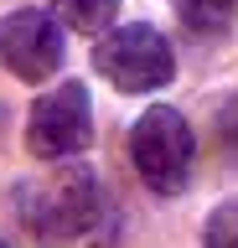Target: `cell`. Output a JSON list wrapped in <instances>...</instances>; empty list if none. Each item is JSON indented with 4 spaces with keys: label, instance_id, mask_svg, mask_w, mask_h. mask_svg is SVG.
Instances as JSON below:
<instances>
[{
    "label": "cell",
    "instance_id": "6da1fadb",
    "mask_svg": "<svg viewBox=\"0 0 238 248\" xmlns=\"http://www.w3.org/2000/svg\"><path fill=\"white\" fill-rule=\"evenodd\" d=\"M52 170H36L16 186V212L36 238H78L98 222V176L83 160H47Z\"/></svg>",
    "mask_w": 238,
    "mask_h": 248
},
{
    "label": "cell",
    "instance_id": "7a4b0ae2",
    "mask_svg": "<svg viewBox=\"0 0 238 248\" xmlns=\"http://www.w3.org/2000/svg\"><path fill=\"white\" fill-rule=\"evenodd\" d=\"M129 160L156 197H181L191 181V160H197V135L187 114L171 104H150L129 129Z\"/></svg>",
    "mask_w": 238,
    "mask_h": 248
},
{
    "label": "cell",
    "instance_id": "3957f363",
    "mask_svg": "<svg viewBox=\"0 0 238 248\" xmlns=\"http://www.w3.org/2000/svg\"><path fill=\"white\" fill-rule=\"evenodd\" d=\"M94 73L119 93H156L176 78V57H171V42L150 21H129V26L98 31Z\"/></svg>",
    "mask_w": 238,
    "mask_h": 248
},
{
    "label": "cell",
    "instance_id": "277c9868",
    "mask_svg": "<svg viewBox=\"0 0 238 248\" xmlns=\"http://www.w3.org/2000/svg\"><path fill=\"white\" fill-rule=\"evenodd\" d=\"M94 145V98L83 83H57L26 114V150L36 160H67Z\"/></svg>",
    "mask_w": 238,
    "mask_h": 248
},
{
    "label": "cell",
    "instance_id": "5b68a950",
    "mask_svg": "<svg viewBox=\"0 0 238 248\" xmlns=\"http://www.w3.org/2000/svg\"><path fill=\"white\" fill-rule=\"evenodd\" d=\"M63 16L47 11H11L0 16V67L16 73L21 83H52L63 67Z\"/></svg>",
    "mask_w": 238,
    "mask_h": 248
},
{
    "label": "cell",
    "instance_id": "8992f818",
    "mask_svg": "<svg viewBox=\"0 0 238 248\" xmlns=\"http://www.w3.org/2000/svg\"><path fill=\"white\" fill-rule=\"evenodd\" d=\"M171 11L191 36H222L238 16V0H171Z\"/></svg>",
    "mask_w": 238,
    "mask_h": 248
},
{
    "label": "cell",
    "instance_id": "52a82bcc",
    "mask_svg": "<svg viewBox=\"0 0 238 248\" xmlns=\"http://www.w3.org/2000/svg\"><path fill=\"white\" fill-rule=\"evenodd\" d=\"M57 16H63V26L83 31V36H98V31L114 26L119 0H57Z\"/></svg>",
    "mask_w": 238,
    "mask_h": 248
},
{
    "label": "cell",
    "instance_id": "ba28073f",
    "mask_svg": "<svg viewBox=\"0 0 238 248\" xmlns=\"http://www.w3.org/2000/svg\"><path fill=\"white\" fill-rule=\"evenodd\" d=\"M202 238H207V243H218V248H238V197H228L218 212L207 217Z\"/></svg>",
    "mask_w": 238,
    "mask_h": 248
}]
</instances>
